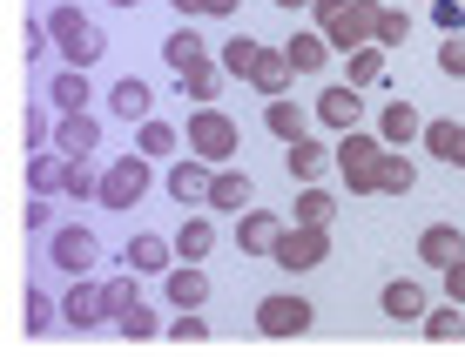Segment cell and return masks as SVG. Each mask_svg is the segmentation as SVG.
I'll return each instance as SVG.
<instances>
[{"instance_id": "obj_1", "label": "cell", "mask_w": 465, "mask_h": 357, "mask_svg": "<svg viewBox=\"0 0 465 357\" xmlns=\"http://www.w3.org/2000/svg\"><path fill=\"white\" fill-rule=\"evenodd\" d=\"M317 35H324L338 55H358L371 47V27H378V0H317Z\"/></svg>"}, {"instance_id": "obj_2", "label": "cell", "mask_w": 465, "mask_h": 357, "mask_svg": "<svg viewBox=\"0 0 465 357\" xmlns=\"http://www.w3.org/2000/svg\"><path fill=\"white\" fill-rule=\"evenodd\" d=\"M41 21H47V35H54V55H68V68H94V61L108 55V35L82 7H47Z\"/></svg>"}, {"instance_id": "obj_3", "label": "cell", "mask_w": 465, "mask_h": 357, "mask_svg": "<svg viewBox=\"0 0 465 357\" xmlns=\"http://www.w3.org/2000/svg\"><path fill=\"white\" fill-rule=\"evenodd\" d=\"M384 149H391V142H384L378 128H351V135H338V169H344V189H351V196H378Z\"/></svg>"}, {"instance_id": "obj_4", "label": "cell", "mask_w": 465, "mask_h": 357, "mask_svg": "<svg viewBox=\"0 0 465 357\" xmlns=\"http://www.w3.org/2000/svg\"><path fill=\"white\" fill-rule=\"evenodd\" d=\"M183 135H189V155H203V162H216V169H230L236 149H243V128H236V115H223V108H196V115L183 122Z\"/></svg>"}, {"instance_id": "obj_5", "label": "cell", "mask_w": 465, "mask_h": 357, "mask_svg": "<svg viewBox=\"0 0 465 357\" xmlns=\"http://www.w3.org/2000/svg\"><path fill=\"white\" fill-rule=\"evenodd\" d=\"M142 196H149V155H122V162H108V169H102V196H94V203H102V209H115V216H128V209H135Z\"/></svg>"}, {"instance_id": "obj_6", "label": "cell", "mask_w": 465, "mask_h": 357, "mask_svg": "<svg viewBox=\"0 0 465 357\" xmlns=\"http://www.w3.org/2000/svg\"><path fill=\"white\" fill-rule=\"evenodd\" d=\"M311 323H317V303L311 297H291V290L256 297V331H263V337H303Z\"/></svg>"}, {"instance_id": "obj_7", "label": "cell", "mask_w": 465, "mask_h": 357, "mask_svg": "<svg viewBox=\"0 0 465 357\" xmlns=\"http://www.w3.org/2000/svg\"><path fill=\"white\" fill-rule=\"evenodd\" d=\"M331 263V230L324 223H291L277 243V270H324Z\"/></svg>"}, {"instance_id": "obj_8", "label": "cell", "mask_w": 465, "mask_h": 357, "mask_svg": "<svg viewBox=\"0 0 465 357\" xmlns=\"http://www.w3.org/2000/svg\"><path fill=\"white\" fill-rule=\"evenodd\" d=\"M47 263L68 270V277H88V270L102 263V243H94V230H82V223H68V230H47Z\"/></svg>"}, {"instance_id": "obj_9", "label": "cell", "mask_w": 465, "mask_h": 357, "mask_svg": "<svg viewBox=\"0 0 465 357\" xmlns=\"http://www.w3.org/2000/svg\"><path fill=\"white\" fill-rule=\"evenodd\" d=\"M61 323H74V331L115 323V317H108V290L94 283V277H68V297H61Z\"/></svg>"}, {"instance_id": "obj_10", "label": "cell", "mask_w": 465, "mask_h": 357, "mask_svg": "<svg viewBox=\"0 0 465 357\" xmlns=\"http://www.w3.org/2000/svg\"><path fill=\"white\" fill-rule=\"evenodd\" d=\"M283 230H291V223H283L277 209H243V216H236V250L243 256H277Z\"/></svg>"}, {"instance_id": "obj_11", "label": "cell", "mask_w": 465, "mask_h": 357, "mask_svg": "<svg viewBox=\"0 0 465 357\" xmlns=\"http://www.w3.org/2000/svg\"><path fill=\"white\" fill-rule=\"evenodd\" d=\"M317 122H324L331 135H351V128L364 122V88H351V81H331V88L317 94Z\"/></svg>"}, {"instance_id": "obj_12", "label": "cell", "mask_w": 465, "mask_h": 357, "mask_svg": "<svg viewBox=\"0 0 465 357\" xmlns=\"http://www.w3.org/2000/svg\"><path fill=\"white\" fill-rule=\"evenodd\" d=\"M169 263H175V236H155V230L128 236L122 250V270H142V277H169Z\"/></svg>"}, {"instance_id": "obj_13", "label": "cell", "mask_w": 465, "mask_h": 357, "mask_svg": "<svg viewBox=\"0 0 465 357\" xmlns=\"http://www.w3.org/2000/svg\"><path fill=\"white\" fill-rule=\"evenodd\" d=\"M54 149L68 155V162H88L94 149H102V122H94L88 108H74V115H61V122H54Z\"/></svg>"}, {"instance_id": "obj_14", "label": "cell", "mask_w": 465, "mask_h": 357, "mask_svg": "<svg viewBox=\"0 0 465 357\" xmlns=\"http://www.w3.org/2000/svg\"><path fill=\"white\" fill-rule=\"evenodd\" d=\"M169 196L175 203H210V183H216V162H203V155H189V162H169Z\"/></svg>"}, {"instance_id": "obj_15", "label": "cell", "mask_w": 465, "mask_h": 357, "mask_svg": "<svg viewBox=\"0 0 465 357\" xmlns=\"http://www.w3.org/2000/svg\"><path fill=\"white\" fill-rule=\"evenodd\" d=\"M378 311L391 317V323H425V311H431V303H425V290L411 283V277H391V283L378 290Z\"/></svg>"}, {"instance_id": "obj_16", "label": "cell", "mask_w": 465, "mask_h": 357, "mask_svg": "<svg viewBox=\"0 0 465 357\" xmlns=\"http://www.w3.org/2000/svg\"><path fill=\"white\" fill-rule=\"evenodd\" d=\"M291 81H297V61L283 55V47H263V61L250 68V88L263 94V102H277V94H291Z\"/></svg>"}, {"instance_id": "obj_17", "label": "cell", "mask_w": 465, "mask_h": 357, "mask_svg": "<svg viewBox=\"0 0 465 357\" xmlns=\"http://www.w3.org/2000/svg\"><path fill=\"white\" fill-rule=\"evenodd\" d=\"M163 297H169V311H203V303H210V277H203L196 263H175L163 277Z\"/></svg>"}, {"instance_id": "obj_18", "label": "cell", "mask_w": 465, "mask_h": 357, "mask_svg": "<svg viewBox=\"0 0 465 357\" xmlns=\"http://www.w3.org/2000/svg\"><path fill=\"white\" fill-rule=\"evenodd\" d=\"M465 256V236L452 230V223H431V230H419V263L425 270H452Z\"/></svg>"}, {"instance_id": "obj_19", "label": "cell", "mask_w": 465, "mask_h": 357, "mask_svg": "<svg viewBox=\"0 0 465 357\" xmlns=\"http://www.w3.org/2000/svg\"><path fill=\"white\" fill-rule=\"evenodd\" d=\"M283 169L297 175V183H317L324 169H338V142H317V135H303V142H291V162Z\"/></svg>"}, {"instance_id": "obj_20", "label": "cell", "mask_w": 465, "mask_h": 357, "mask_svg": "<svg viewBox=\"0 0 465 357\" xmlns=\"http://www.w3.org/2000/svg\"><path fill=\"white\" fill-rule=\"evenodd\" d=\"M378 135L391 142V149H405V142H425V115L411 102H384L378 108Z\"/></svg>"}, {"instance_id": "obj_21", "label": "cell", "mask_w": 465, "mask_h": 357, "mask_svg": "<svg viewBox=\"0 0 465 357\" xmlns=\"http://www.w3.org/2000/svg\"><path fill=\"white\" fill-rule=\"evenodd\" d=\"M311 115H317V108H297L291 94H277V102H263V128H270V135H277V142H303V135H311Z\"/></svg>"}, {"instance_id": "obj_22", "label": "cell", "mask_w": 465, "mask_h": 357, "mask_svg": "<svg viewBox=\"0 0 465 357\" xmlns=\"http://www.w3.org/2000/svg\"><path fill=\"white\" fill-rule=\"evenodd\" d=\"M210 209H216V216H243V209H256V203H250V175L236 169V162H230V169H216V183H210Z\"/></svg>"}, {"instance_id": "obj_23", "label": "cell", "mask_w": 465, "mask_h": 357, "mask_svg": "<svg viewBox=\"0 0 465 357\" xmlns=\"http://www.w3.org/2000/svg\"><path fill=\"white\" fill-rule=\"evenodd\" d=\"M425 155L445 169H465V122H425Z\"/></svg>"}, {"instance_id": "obj_24", "label": "cell", "mask_w": 465, "mask_h": 357, "mask_svg": "<svg viewBox=\"0 0 465 357\" xmlns=\"http://www.w3.org/2000/svg\"><path fill=\"white\" fill-rule=\"evenodd\" d=\"M108 108H115L122 122H149V108H155V88H149V81H135V74H122L115 88H108Z\"/></svg>"}, {"instance_id": "obj_25", "label": "cell", "mask_w": 465, "mask_h": 357, "mask_svg": "<svg viewBox=\"0 0 465 357\" xmlns=\"http://www.w3.org/2000/svg\"><path fill=\"white\" fill-rule=\"evenodd\" d=\"M94 88H88V68H61L47 81V108H61V115H74V108H88Z\"/></svg>"}, {"instance_id": "obj_26", "label": "cell", "mask_w": 465, "mask_h": 357, "mask_svg": "<svg viewBox=\"0 0 465 357\" xmlns=\"http://www.w3.org/2000/svg\"><path fill=\"white\" fill-rule=\"evenodd\" d=\"M210 250H216V223L210 216H183V230H175V256H183V263H203Z\"/></svg>"}, {"instance_id": "obj_27", "label": "cell", "mask_w": 465, "mask_h": 357, "mask_svg": "<svg viewBox=\"0 0 465 357\" xmlns=\"http://www.w3.org/2000/svg\"><path fill=\"white\" fill-rule=\"evenodd\" d=\"M163 61H169L175 74H189V68H196V61H210V47H203V35H196V27L183 21V27H175V35L163 41Z\"/></svg>"}, {"instance_id": "obj_28", "label": "cell", "mask_w": 465, "mask_h": 357, "mask_svg": "<svg viewBox=\"0 0 465 357\" xmlns=\"http://www.w3.org/2000/svg\"><path fill=\"white\" fill-rule=\"evenodd\" d=\"M283 55L297 61V74H317L331 55H338V47H331L324 35H317V27H303V35H291V41H283Z\"/></svg>"}, {"instance_id": "obj_29", "label": "cell", "mask_w": 465, "mask_h": 357, "mask_svg": "<svg viewBox=\"0 0 465 357\" xmlns=\"http://www.w3.org/2000/svg\"><path fill=\"white\" fill-rule=\"evenodd\" d=\"M61 175H68V155L61 149H35L27 155V189H35V196H54Z\"/></svg>"}, {"instance_id": "obj_30", "label": "cell", "mask_w": 465, "mask_h": 357, "mask_svg": "<svg viewBox=\"0 0 465 357\" xmlns=\"http://www.w3.org/2000/svg\"><path fill=\"white\" fill-rule=\"evenodd\" d=\"M223 74H230L223 61H196V68H189V74H175V81H183V94H189L196 108H210L216 94H223Z\"/></svg>"}, {"instance_id": "obj_31", "label": "cell", "mask_w": 465, "mask_h": 357, "mask_svg": "<svg viewBox=\"0 0 465 357\" xmlns=\"http://www.w3.org/2000/svg\"><path fill=\"white\" fill-rule=\"evenodd\" d=\"M183 142H189V135H175V128H169V122H155V115H149V122H135V149L149 155V162L175 155V149H183Z\"/></svg>"}, {"instance_id": "obj_32", "label": "cell", "mask_w": 465, "mask_h": 357, "mask_svg": "<svg viewBox=\"0 0 465 357\" xmlns=\"http://www.w3.org/2000/svg\"><path fill=\"white\" fill-rule=\"evenodd\" d=\"M216 55H223V68H230L236 81H250V68L263 61V41H256V35H230V41L216 47Z\"/></svg>"}, {"instance_id": "obj_33", "label": "cell", "mask_w": 465, "mask_h": 357, "mask_svg": "<svg viewBox=\"0 0 465 357\" xmlns=\"http://www.w3.org/2000/svg\"><path fill=\"white\" fill-rule=\"evenodd\" d=\"M344 81L351 88H378L384 81V47L371 41V47H358V55H344Z\"/></svg>"}, {"instance_id": "obj_34", "label": "cell", "mask_w": 465, "mask_h": 357, "mask_svg": "<svg viewBox=\"0 0 465 357\" xmlns=\"http://www.w3.org/2000/svg\"><path fill=\"white\" fill-rule=\"evenodd\" d=\"M331 216H338V196H331V189H317V183H303L291 223H324V230H331Z\"/></svg>"}, {"instance_id": "obj_35", "label": "cell", "mask_w": 465, "mask_h": 357, "mask_svg": "<svg viewBox=\"0 0 465 357\" xmlns=\"http://www.w3.org/2000/svg\"><path fill=\"white\" fill-rule=\"evenodd\" d=\"M419 183V169L405 162V149H384V169H378V196H405Z\"/></svg>"}, {"instance_id": "obj_36", "label": "cell", "mask_w": 465, "mask_h": 357, "mask_svg": "<svg viewBox=\"0 0 465 357\" xmlns=\"http://www.w3.org/2000/svg\"><path fill=\"white\" fill-rule=\"evenodd\" d=\"M425 337H431V344H459V337H465V311H459V303L425 311Z\"/></svg>"}, {"instance_id": "obj_37", "label": "cell", "mask_w": 465, "mask_h": 357, "mask_svg": "<svg viewBox=\"0 0 465 357\" xmlns=\"http://www.w3.org/2000/svg\"><path fill=\"white\" fill-rule=\"evenodd\" d=\"M371 41H378V47H405V41H411V14H405V7H384V0H378Z\"/></svg>"}, {"instance_id": "obj_38", "label": "cell", "mask_w": 465, "mask_h": 357, "mask_svg": "<svg viewBox=\"0 0 465 357\" xmlns=\"http://www.w3.org/2000/svg\"><path fill=\"white\" fill-rule=\"evenodd\" d=\"M61 196H68V203H88V196H102V175H94L88 162H68V175H61Z\"/></svg>"}, {"instance_id": "obj_39", "label": "cell", "mask_w": 465, "mask_h": 357, "mask_svg": "<svg viewBox=\"0 0 465 357\" xmlns=\"http://www.w3.org/2000/svg\"><path fill=\"white\" fill-rule=\"evenodd\" d=\"M115 331L128 337V344H142V337L169 331V323H155V311H149V303H135V311H122V317H115Z\"/></svg>"}, {"instance_id": "obj_40", "label": "cell", "mask_w": 465, "mask_h": 357, "mask_svg": "<svg viewBox=\"0 0 465 357\" xmlns=\"http://www.w3.org/2000/svg\"><path fill=\"white\" fill-rule=\"evenodd\" d=\"M135 277H142V270H128V277H108V283H102V290H108V317H122V311H135V303H142Z\"/></svg>"}, {"instance_id": "obj_41", "label": "cell", "mask_w": 465, "mask_h": 357, "mask_svg": "<svg viewBox=\"0 0 465 357\" xmlns=\"http://www.w3.org/2000/svg\"><path fill=\"white\" fill-rule=\"evenodd\" d=\"M54 317H61V303L35 283V290H27V331H54Z\"/></svg>"}, {"instance_id": "obj_42", "label": "cell", "mask_w": 465, "mask_h": 357, "mask_svg": "<svg viewBox=\"0 0 465 357\" xmlns=\"http://www.w3.org/2000/svg\"><path fill=\"white\" fill-rule=\"evenodd\" d=\"M439 74L445 81H465V35H445L439 41Z\"/></svg>"}, {"instance_id": "obj_43", "label": "cell", "mask_w": 465, "mask_h": 357, "mask_svg": "<svg viewBox=\"0 0 465 357\" xmlns=\"http://www.w3.org/2000/svg\"><path fill=\"white\" fill-rule=\"evenodd\" d=\"M169 337H175V344H210V323H203L196 311H175V323H169Z\"/></svg>"}, {"instance_id": "obj_44", "label": "cell", "mask_w": 465, "mask_h": 357, "mask_svg": "<svg viewBox=\"0 0 465 357\" xmlns=\"http://www.w3.org/2000/svg\"><path fill=\"white\" fill-rule=\"evenodd\" d=\"M431 27L439 35H465V0H431Z\"/></svg>"}, {"instance_id": "obj_45", "label": "cell", "mask_w": 465, "mask_h": 357, "mask_svg": "<svg viewBox=\"0 0 465 357\" xmlns=\"http://www.w3.org/2000/svg\"><path fill=\"white\" fill-rule=\"evenodd\" d=\"M21 223H27V230H35V236H47V230H54V203H47V196H27Z\"/></svg>"}, {"instance_id": "obj_46", "label": "cell", "mask_w": 465, "mask_h": 357, "mask_svg": "<svg viewBox=\"0 0 465 357\" xmlns=\"http://www.w3.org/2000/svg\"><path fill=\"white\" fill-rule=\"evenodd\" d=\"M439 277H445V297H452V303H465V256H459L452 270H439Z\"/></svg>"}, {"instance_id": "obj_47", "label": "cell", "mask_w": 465, "mask_h": 357, "mask_svg": "<svg viewBox=\"0 0 465 357\" xmlns=\"http://www.w3.org/2000/svg\"><path fill=\"white\" fill-rule=\"evenodd\" d=\"M203 14H216V21H230V14H236V0H203Z\"/></svg>"}, {"instance_id": "obj_48", "label": "cell", "mask_w": 465, "mask_h": 357, "mask_svg": "<svg viewBox=\"0 0 465 357\" xmlns=\"http://www.w3.org/2000/svg\"><path fill=\"white\" fill-rule=\"evenodd\" d=\"M169 7L183 14V21H189V14H203V0H169Z\"/></svg>"}, {"instance_id": "obj_49", "label": "cell", "mask_w": 465, "mask_h": 357, "mask_svg": "<svg viewBox=\"0 0 465 357\" xmlns=\"http://www.w3.org/2000/svg\"><path fill=\"white\" fill-rule=\"evenodd\" d=\"M270 7H283V14H291V7H317V0H270Z\"/></svg>"}, {"instance_id": "obj_50", "label": "cell", "mask_w": 465, "mask_h": 357, "mask_svg": "<svg viewBox=\"0 0 465 357\" xmlns=\"http://www.w3.org/2000/svg\"><path fill=\"white\" fill-rule=\"evenodd\" d=\"M108 7H135V0H108Z\"/></svg>"}]
</instances>
